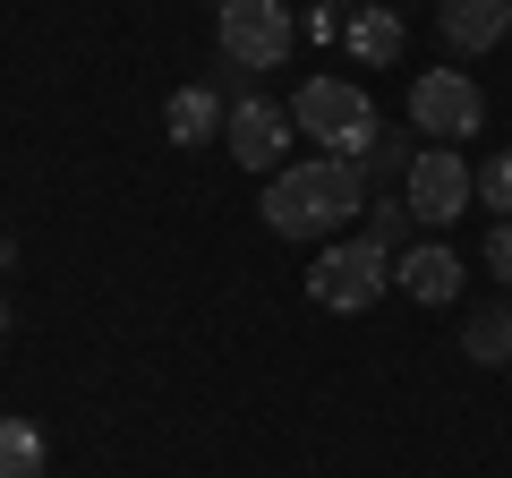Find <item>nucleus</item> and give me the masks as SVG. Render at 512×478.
<instances>
[{"instance_id":"0eeeda50","label":"nucleus","mask_w":512,"mask_h":478,"mask_svg":"<svg viewBox=\"0 0 512 478\" xmlns=\"http://www.w3.org/2000/svg\"><path fill=\"white\" fill-rule=\"evenodd\" d=\"M231 163H248V171H282V154H291V111L282 103H231Z\"/></svg>"},{"instance_id":"1a4fd4ad","label":"nucleus","mask_w":512,"mask_h":478,"mask_svg":"<svg viewBox=\"0 0 512 478\" xmlns=\"http://www.w3.org/2000/svg\"><path fill=\"white\" fill-rule=\"evenodd\" d=\"M393 282H402L419 308H444V299L461 291V257H453V248H410V257L393 265Z\"/></svg>"},{"instance_id":"423d86ee","label":"nucleus","mask_w":512,"mask_h":478,"mask_svg":"<svg viewBox=\"0 0 512 478\" xmlns=\"http://www.w3.org/2000/svg\"><path fill=\"white\" fill-rule=\"evenodd\" d=\"M470 197H478V171L461 163L453 146L410 154V214H419V222H453V214H470Z\"/></svg>"},{"instance_id":"f257e3e1","label":"nucleus","mask_w":512,"mask_h":478,"mask_svg":"<svg viewBox=\"0 0 512 478\" xmlns=\"http://www.w3.org/2000/svg\"><path fill=\"white\" fill-rule=\"evenodd\" d=\"M359 205H367L359 163H350V154H316V163L274 171V188H265V231H282V239H325V231H342Z\"/></svg>"},{"instance_id":"6e6552de","label":"nucleus","mask_w":512,"mask_h":478,"mask_svg":"<svg viewBox=\"0 0 512 478\" xmlns=\"http://www.w3.org/2000/svg\"><path fill=\"white\" fill-rule=\"evenodd\" d=\"M512 35V0H444V43L453 52H495Z\"/></svg>"},{"instance_id":"f8f14e48","label":"nucleus","mask_w":512,"mask_h":478,"mask_svg":"<svg viewBox=\"0 0 512 478\" xmlns=\"http://www.w3.org/2000/svg\"><path fill=\"white\" fill-rule=\"evenodd\" d=\"M0 478H43V427L0 419Z\"/></svg>"},{"instance_id":"2eb2a0df","label":"nucleus","mask_w":512,"mask_h":478,"mask_svg":"<svg viewBox=\"0 0 512 478\" xmlns=\"http://www.w3.org/2000/svg\"><path fill=\"white\" fill-rule=\"evenodd\" d=\"M487 265L512 282V222H495V231H487Z\"/></svg>"},{"instance_id":"4468645a","label":"nucleus","mask_w":512,"mask_h":478,"mask_svg":"<svg viewBox=\"0 0 512 478\" xmlns=\"http://www.w3.org/2000/svg\"><path fill=\"white\" fill-rule=\"evenodd\" d=\"M478 197H487V205H495V214H504V222H512V154H495V163H487V171H478Z\"/></svg>"},{"instance_id":"39448f33","label":"nucleus","mask_w":512,"mask_h":478,"mask_svg":"<svg viewBox=\"0 0 512 478\" xmlns=\"http://www.w3.org/2000/svg\"><path fill=\"white\" fill-rule=\"evenodd\" d=\"M410 120H419L427 137H478V120H487V94H478L461 69H427L419 86H410Z\"/></svg>"},{"instance_id":"ddd939ff","label":"nucleus","mask_w":512,"mask_h":478,"mask_svg":"<svg viewBox=\"0 0 512 478\" xmlns=\"http://www.w3.org/2000/svg\"><path fill=\"white\" fill-rule=\"evenodd\" d=\"M461 350H470L478 368H495V359H512V308H495V316H470V333H461Z\"/></svg>"},{"instance_id":"20e7f679","label":"nucleus","mask_w":512,"mask_h":478,"mask_svg":"<svg viewBox=\"0 0 512 478\" xmlns=\"http://www.w3.org/2000/svg\"><path fill=\"white\" fill-rule=\"evenodd\" d=\"M222 60L231 69H282L291 60V9L282 0H222Z\"/></svg>"},{"instance_id":"f03ea898","label":"nucleus","mask_w":512,"mask_h":478,"mask_svg":"<svg viewBox=\"0 0 512 478\" xmlns=\"http://www.w3.org/2000/svg\"><path fill=\"white\" fill-rule=\"evenodd\" d=\"M291 120L308 137H325L333 154H376V103H367L359 86H350V77H308V86H299V103H291Z\"/></svg>"},{"instance_id":"dca6fc26","label":"nucleus","mask_w":512,"mask_h":478,"mask_svg":"<svg viewBox=\"0 0 512 478\" xmlns=\"http://www.w3.org/2000/svg\"><path fill=\"white\" fill-rule=\"evenodd\" d=\"M0 333H9V299H0Z\"/></svg>"},{"instance_id":"7ed1b4c3","label":"nucleus","mask_w":512,"mask_h":478,"mask_svg":"<svg viewBox=\"0 0 512 478\" xmlns=\"http://www.w3.org/2000/svg\"><path fill=\"white\" fill-rule=\"evenodd\" d=\"M384 282H393V257H384V239H350V248H325V257L308 265V299L333 316H359L384 299Z\"/></svg>"},{"instance_id":"9d476101","label":"nucleus","mask_w":512,"mask_h":478,"mask_svg":"<svg viewBox=\"0 0 512 478\" xmlns=\"http://www.w3.org/2000/svg\"><path fill=\"white\" fill-rule=\"evenodd\" d=\"M222 129H231V111H222L205 86L171 94V111H163V137H171V146H205V137H222Z\"/></svg>"},{"instance_id":"9b49d317","label":"nucleus","mask_w":512,"mask_h":478,"mask_svg":"<svg viewBox=\"0 0 512 478\" xmlns=\"http://www.w3.org/2000/svg\"><path fill=\"white\" fill-rule=\"evenodd\" d=\"M402 43H410V26L393 18V9H359V18H350V52H359L367 69H393Z\"/></svg>"}]
</instances>
